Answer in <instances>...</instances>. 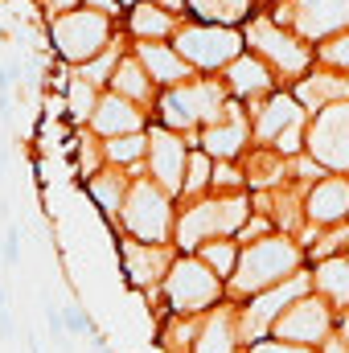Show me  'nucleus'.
I'll return each mask as SVG.
<instances>
[{"instance_id":"nucleus-1","label":"nucleus","mask_w":349,"mask_h":353,"mask_svg":"<svg viewBox=\"0 0 349 353\" xmlns=\"http://www.w3.org/2000/svg\"><path fill=\"white\" fill-rule=\"evenodd\" d=\"M304 259H308V251L292 234H267V239L247 243L243 255H239L235 275L226 279V300H235V304L243 300L247 304L251 296H259L267 288L288 283L292 275L304 271Z\"/></svg>"},{"instance_id":"nucleus-2","label":"nucleus","mask_w":349,"mask_h":353,"mask_svg":"<svg viewBox=\"0 0 349 353\" xmlns=\"http://www.w3.org/2000/svg\"><path fill=\"white\" fill-rule=\"evenodd\" d=\"M251 197L247 193H214L193 197V205L181 210L173 230V247L181 255H197L214 239H239V230L251 222Z\"/></svg>"},{"instance_id":"nucleus-3","label":"nucleus","mask_w":349,"mask_h":353,"mask_svg":"<svg viewBox=\"0 0 349 353\" xmlns=\"http://www.w3.org/2000/svg\"><path fill=\"white\" fill-rule=\"evenodd\" d=\"M161 296L173 316H206L226 300V279L201 255H177V263L161 283Z\"/></svg>"},{"instance_id":"nucleus-4","label":"nucleus","mask_w":349,"mask_h":353,"mask_svg":"<svg viewBox=\"0 0 349 353\" xmlns=\"http://www.w3.org/2000/svg\"><path fill=\"white\" fill-rule=\"evenodd\" d=\"M230 87L218 79H189L181 87H169L157 99V123L173 128V132H193V128H210L226 115L230 107Z\"/></svg>"},{"instance_id":"nucleus-5","label":"nucleus","mask_w":349,"mask_h":353,"mask_svg":"<svg viewBox=\"0 0 349 353\" xmlns=\"http://www.w3.org/2000/svg\"><path fill=\"white\" fill-rule=\"evenodd\" d=\"M128 239L140 243H173L177 214H173V193H165L152 176H132L123 214H119Z\"/></svg>"},{"instance_id":"nucleus-6","label":"nucleus","mask_w":349,"mask_h":353,"mask_svg":"<svg viewBox=\"0 0 349 353\" xmlns=\"http://www.w3.org/2000/svg\"><path fill=\"white\" fill-rule=\"evenodd\" d=\"M46 25H50V41L58 50V58L70 66H87L90 58H99L111 46V17L99 8H87V4L74 12H62Z\"/></svg>"},{"instance_id":"nucleus-7","label":"nucleus","mask_w":349,"mask_h":353,"mask_svg":"<svg viewBox=\"0 0 349 353\" xmlns=\"http://www.w3.org/2000/svg\"><path fill=\"white\" fill-rule=\"evenodd\" d=\"M173 46L181 50V58L193 66V70H226L239 54H243V46H247V37L239 33V29H230V25H185V29H177Z\"/></svg>"},{"instance_id":"nucleus-8","label":"nucleus","mask_w":349,"mask_h":353,"mask_svg":"<svg viewBox=\"0 0 349 353\" xmlns=\"http://www.w3.org/2000/svg\"><path fill=\"white\" fill-rule=\"evenodd\" d=\"M333 329H337V308L321 292H308V296H300V300L288 304V312L275 321L271 337L296 341V345H308V350H321L325 341H333Z\"/></svg>"},{"instance_id":"nucleus-9","label":"nucleus","mask_w":349,"mask_h":353,"mask_svg":"<svg viewBox=\"0 0 349 353\" xmlns=\"http://www.w3.org/2000/svg\"><path fill=\"white\" fill-rule=\"evenodd\" d=\"M304 152L317 165H325L329 173H349V99L317 111L308 119Z\"/></svg>"},{"instance_id":"nucleus-10","label":"nucleus","mask_w":349,"mask_h":353,"mask_svg":"<svg viewBox=\"0 0 349 353\" xmlns=\"http://www.w3.org/2000/svg\"><path fill=\"white\" fill-rule=\"evenodd\" d=\"M243 37H247V46L259 54L267 66H275V70H279V74H288V79L304 74V70H308V62H312L308 46H300V37H296V33H288V29H283V25H275V21H251Z\"/></svg>"},{"instance_id":"nucleus-11","label":"nucleus","mask_w":349,"mask_h":353,"mask_svg":"<svg viewBox=\"0 0 349 353\" xmlns=\"http://www.w3.org/2000/svg\"><path fill=\"white\" fill-rule=\"evenodd\" d=\"M189 140L173 132V128H165V123H152L148 128V176L165 189V193H173L181 197L185 193V169H189Z\"/></svg>"},{"instance_id":"nucleus-12","label":"nucleus","mask_w":349,"mask_h":353,"mask_svg":"<svg viewBox=\"0 0 349 353\" xmlns=\"http://www.w3.org/2000/svg\"><path fill=\"white\" fill-rule=\"evenodd\" d=\"M173 243H140V239H123L119 243V259H123V275L132 288H161L169 267L177 263Z\"/></svg>"},{"instance_id":"nucleus-13","label":"nucleus","mask_w":349,"mask_h":353,"mask_svg":"<svg viewBox=\"0 0 349 353\" xmlns=\"http://www.w3.org/2000/svg\"><path fill=\"white\" fill-rule=\"evenodd\" d=\"M304 218L321 230L346 226L349 222V176L346 173H329L321 181H312V189L304 193Z\"/></svg>"},{"instance_id":"nucleus-14","label":"nucleus","mask_w":349,"mask_h":353,"mask_svg":"<svg viewBox=\"0 0 349 353\" xmlns=\"http://www.w3.org/2000/svg\"><path fill=\"white\" fill-rule=\"evenodd\" d=\"M193 353H247V337H243L239 304H235V300H222L218 308H210V312L201 316Z\"/></svg>"},{"instance_id":"nucleus-15","label":"nucleus","mask_w":349,"mask_h":353,"mask_svg":"<svg viewBox=\"0 0 349 353\" xmlns=\"http://www.w3.org/2000/svg\"><path fill=\"white\" fill-rule=\"evenodd\" d=\"M251 136H255L251 119L243 115V107H239V103H230V107H226V115H222L218 123L201 128V140H197V144H201L214 161H239V157L247 152Z\"/></svg>"},{"instance_id":"nucleus-16","label":"nucleus","mask_w":349,"mask_h":353,"mask_svg":"<svg viewBox=\"0 0 349 353\" xmlns=\"http://www.w3.org/2000/svg\"><path fill=\"white\" fill-rule=\"evenodd\" d=\"M90 132H94V136H103V140H115V136L148 132V123H144L140 103H132V99H123V94L107 90V94L99 99L94 115H90Z\"/></svg>"},{"instance_id":"nucleus-17","label":"nucleus","mask_w":349,"mask_h":353,"mask_svg":"<svg viewBox=\"0 0 349 353\" xmlns=\"http://www.w3.org/2000/svg\"><path fill=\"white\" fill-rule=\"evenodd\" d=\"M296 123H308V119H304V107H300L296 94H283V90H275L263 107H255V119H251L255 140H259L263 148H271V144H275L288 128H296Z\"/></svg>"},{"instance_id":"nucleus-18","label":"nucleus","mask_w":349,"mask_h":353,"mask_svg":"<svg viewBox=\"0 0 349 353\" xmlns=\"http://www.w3.org/2000/svg\"><path fill=\"white\" fill-rule=\"evenodd\" d=\"M296 33L300 37H333L349 29V0H296Z\"/></svg>"},{"instance_id":"nucleus-19","label":"nucleus","mask_w":349,"mask_h":353,"mask_svg":"<svg viewBox=\"0 0 349 353\" xmlns=\"http://www.w3.org/2000/svg\"><path fill=\"white\" fill-rule=\"evenodd\" d=\"M136 58L144 62V70L152 74V83L165 87V90L197 79V70L181 58V50L177 46H165V41H136Z\"/></svg>"},{"instance_id":"nucleus-20","label":"nucleus","mask_w":349,"mask_h":353,"mask_svg":"<svg viewBox=\"0 0 349 353\" xmlns=\"http://www.w3.org/2000/svg\"><path fill=\"white\" fill-rule=\"evenodd\" d=\"M235 99H259L267 90L275 87V79H271V66L263 62L259 54H239L230 66H226V79H222Z\"/></svg>"},{"instance_id":"nucleus-21","label":"nucleus","mask_w":349,"mask_h":353,"mask_svg":"<svg viewBox=\"0 0 349 353\" xmlns=\"http://www.w3.org/2000/svg\"><path fill=\"white\" fill-rule=\"evenodd\" d=\"M128 189H132V176L123 173V169H115V165H107V169H99V173L87 181V193L90 201L99 205V214L107 218V222H115L119 214H123V201H128Z\"/></svg>"},{"instance_id":"nucleus-22","label":"nucleus","mask_w":349,"mask_h":353,"mask_svg":"<svg viewBox=\"0 0 349 353\" xmlns=\"http://www.w3.org/2000/svg\"><path fill=\"white\" fill-rule=\"evenodd\" d=\"M312 292H321L337 312L349 308V251L346 255H329L312 267Z\"/></svg>"},{"instance_id":"nucleus-23","label":"nucleus","mask_w":349,"mask_h":353,"mask_svg":"<svg viewBox=\"0 0 349 353\" xmlns=\"http://www.w3.org/2000/svg\"><path fill=\"white\" fill-rule=\"evenodd\" d=\"M296 99H300L304 111L317 115V111H325V107H333V103H346L349 79H341V74H304L300 87H296Z\"/></svg>"},{"instance_id":"nucleus-24","label":"nucleus","mask_w":349,"mask_h":353,"mask_svg":"<svg viewBox=\"0 0 349 353\" xmlns=\"http://www.w3.org/2000/svg\"><path fill=\"white\" fill-rule=\"evenodd\" d=\"M111 90L123 94V99H132V103H140V107H148V103L157 99V83H152V74L144 70V62H140L136 54H123V58H119L115 79H111Z\"/></svg>"},{"instance_id":"nucleus-25","label":"nucleus","mask_w":349,"mask_h":353,"mask_svg":"<svg viewBox=\"0 0 349 353\" xmlns=\"http://www.w3.org/2000/svg\"><path fill=\"white\" fill-rule=\"evenodd\" d=\"M128 29H132L136 41H165L169 33H177V12L144 0V4H136L128 12Z\"/></svg>"},{"instance_id":"nucleus-26","label":"nucleus","mask_w":349,"mask_h":353,"mask_svg":"<svg viewBox=\"0 0 349 353\" xmlns=\"http://www.w3.org/2000/svg\"><path fill=\"white\" fill-rule=\"evenodd\" d=\"M148 157V132H132V136H115V140H103V161L123 169V173H140V161Z\"/></svg>"},{"instance_id":"nucleus-27","label":"nucleus","mask_w":349,"mask_h":353,"mask_svg":"<svg viewBox=\"0 0 349 353\" xmlns=\"http://www.w3.org/2000/svg\"><path fill=\"white\" fill-rule=\"evenodd\" d=\"M193 17H201L206 25H239L251 21V0H189Z\"/></svg>"},{"instance_id":"nucleus-28","label":"nucleus","mask_w":349,"mask_h":353,"mask_svg":"<svg viewBox=\"0 0 349 353\" xmlns=\"http://www.w3.org/2000/svg\"><path fill=\"white\" fill-rule=\"evenodd\" d=\"M99 87L83 79V74H74L70 83H66V115L74 119V123H90V115H94V107H99Z\"/></svg>"},{"instance_id":"nucleus-29","label":"nucleus","mask_w":349,"mask_h":353,"mask_svg":"<svg viewBox=\"0 0 349 353\" xmlns=\"http://www.w3.org/2000/svg\"><path fill=\"white\" fill-rule=\"evenodd\" d=\"M197 255L214 267L222 279H230V275H235V267H239V255H243V243H239V239H214V243H206Z\"/></svg>"},{"instance_id":"nucleus-30","label":"nucleus","mask_w":349,"mask_h":353,"mask_svg":"<svg viewBox=\"0 0 349 353\" xmlns=\"http://www.w3.org/2000/svg\"><path fill=\"white\" fill-rule=\"evenodd\" d=\"M210 185H214V157H210L206 148H193V152H189V169H185V193H181V197H201Z\"/></svg>"},{"instance_id":"nucleus-31","label":"nucleus","mask_w":349,"mask_h":353,"mask_svg":"<svg viewBox=\"0 0 349 353\" xmlns=\"http://www.w3.org/2000/svg\"><path fill=\"white\" fill-rule=\"evenodd\" d=\"M119 58H123V54H119V41H111V46H107L99 58H90L79 74H83V79H90L94 87H107V83L115 79V66H119Z\"/></svg>"},{"instance_id":"nucleus-32","label":"nucleus","mask_w":349,"mask_h":353,"mask_svg":"<svg viewBox=\"0 0 349 353\" xmlns=\"http://www.w3.org/2000/svg\"><path fill=\"white\" fill-rule=\"evenodd\" d=\"M247 185V173L235 165V161H214V193H243Z\"/></svg>"},{"instance_id":"nucleus-33","label":"nucleus","mask_w":349,"mask_h":353,"mask_svg":"<svg viewBox=\"0 0 349 353\" xmlns=\"http://www.w3.org/2000/svg\"><path fill=\"white\" fill-rule=\"evenodd\" d=\"M321 62L333 66V70H349V29L346 33L325 37V46H321Z\"/></svg>"},{"instance_id":"nucleus-34","label":"nucleus","mask_w":349,"mask_h":353,"mask_svg":"<svg viewBox=\"0 0 349 353\" xmlns=\"http://www.w3.org/2000/svg\"><path fill=\"white\" fill-rule=\"evenodd\" d=\"M247 353H321V350H308V345H296V341H279V337H263V341H251Z\"/></svg>"},{"instance_id":"nucleus-35","label":"nucleus","mask_w":349,"mask_h":353,"mask_svg":"<svg viewBox=\"0 0 349 353\" xmlns=\"http://www.w3.org/2000/svg\"><path fill=\"white\" fill-rule=\"evenodd\" d=\"M62 316H66V329H70V337L79 333V337H94V321H90L87 312H83V304H66L62 308Z\"/></svg>"},{"instance_id":"nucleus-36","label":"nucleus","mask_w":349,"mask_h":353,"mask_svg":"<svg viewBox=\"0 0 349 353\" xmlns=\"http://www.w3.org/2000/svg\"><path fill=\"white\" fill-rule=\"evenodd\" d=\"M0 255H4V267H17V263H21V230H17V226H8V230H4Z\"/></svg>"},{"instance_id":"nucleus-37","label":"nucleus","mask_w":349,"mask_h":353,"mask_svg":"<svg viewBox=\"0 0 349 353\" xmlns=\"http://www.w3.org/2000/svg\"><path fill=\"white\" fill-rule=\"evenodd\" d=\"M74 8H83V0H41L46 21H54V17H62V12H74Z\"/></svg>"},{"instance_id":"nucleus-38","label":"nucleus","mask_w":349,"mask_h":353,"mask_svg":"<svg viewBox=\"0 0 349 353\" xmlns=\"http://www.w3.org/2000/svg\"><path fill=\"white\" fill-rule=\"evenodd\" d=\"M83 4H87V8H99V12H107V17H115V12L123 8L119 0H83Z\"/></svg>"},{"instance_id":"nucleus-39","label":"nucleus","mask_w":349,"mask_h":353,"mask_svg":"<svg viewBox=\"0 0 349 353\" xmlns=\"http://www.w3.org/2000/svg\"><path fill=\"white\" fill-rule=\"evenodd\" d=\"M333 337L349 345V308H341V312H337V329H333Z\"/></svg>"},{"instance_id":"nucleus-40","label":"nucleus","mask_w":349,"mask_h":353,"mask_svg":"<svg viewBox=\"0 0 349 353\" xmlns=\"http://www.w3.org/2000/svg\"><path fill=\"white\" fill-rule=\"evenodd\" d=\"M0 337H12V312H8V304L0 308Z\"/></svg>"},{"instance_id":"nucleus-41","label":"nucleus","mask_w":349,"mask_h":353,"mask_svg":"<svg viewBox=\"0 0 349 353\" xmlns=\"http://www.w3.org/2000/svg\"><path fill=\"white\" fill-rule=\"evenodd\" d=\"M321 353H349V345H346V341H337V337H333V341H325V345H321Z\"/></svg>"},{"instance_id":"nucleus-42","label":"nucleus","mask_w":349,"mask_h":353,"mask_svg":"<svg viewBox=\"0 0 349 353\" xmlns=\"http://www.w3.org/2000/svg\"><path fill=\"white\" fill-rule=\"evenodd\" d=\"M152 4H161V8H169V12H181L189 0H152Z\"/></svg>"},{"instance_id":"nucleus-43","label":"nucleus","mask_w":349,"mask_h":353,"mask_svg":"<svg viewBox=\"0 0 349 353\" xmlns=\"http://www.w3.org/2000/svg\"><path fill=\"white\" fill-rule=\"evenodd\" d=\"M119 4H128V8H136V4H144V0H119Z\"/></svg>"},{"instance_id":"nucleus-44","label":"nucleus","mask_w":349,"mask_h":353,"mask_svg":"<svg viewBox=\"0 0 349 353\" xmlns=\"http://www.w3.org/2000/svg\"><path fill=\"white\" fill-rule=\"evenodd\" d=\"M4 304H8V296H4V288H0V308H4Z\"/></svg>"},{"instance_id":"nucleus-45","label":"nucleus","mask_w":349,"mask_h":353,"mask_svg":"<svg viewBox=\"0 0 349 353\" xmlns=\"http://www.w3.org/2000/svg\"><path fill=\"white\" fill-rule=\"evenodd\" d=\"M0 169H4V152H0Z\"/></svg>"}]
</instances>
